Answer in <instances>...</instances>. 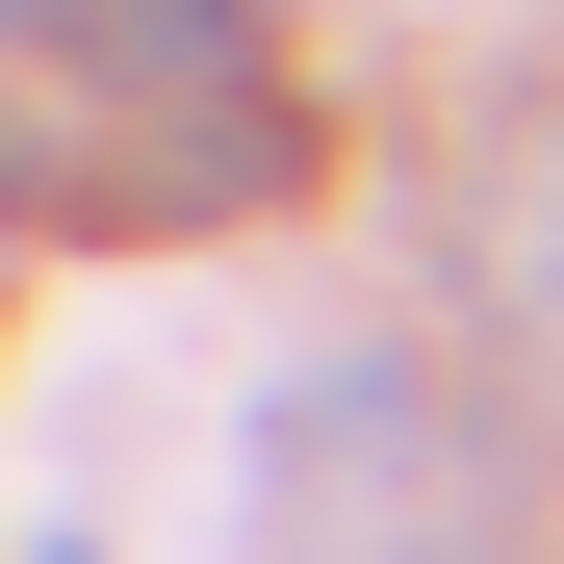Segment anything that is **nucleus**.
I'll return each mask as SVG.
<instances>
[]
</instances>
